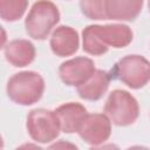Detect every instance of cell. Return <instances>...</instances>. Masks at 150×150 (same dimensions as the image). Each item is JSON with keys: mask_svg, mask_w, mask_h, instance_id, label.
I'll return each instance as SVG.
<instances>
[{"mask_svg": "<svg viewBox=\"0 0 150 150\" xmlns=\"http://www.w3.org/2000/svg\"><path fill=\"white\" fill-rule=\"evenodd\" d=\"M6 41H7V34H6V30L4 29L2 26H0V50L6 46Z\"/></svg>", "mask_w": 150, "mask_h": 150, "instance_id": "obj_16", "label": "cell"}, {"mask_svg": "<svg viewBox=\"0 0 150 150\" xmlns=\"http://www.w3.org/2000/svg\"><path fill=\"white\" fill-rule=\"evenodd\" d=\"M5 57L14 67H26L35 59V47L25 39L13 40L5 46Z\"/></svg>", "mask_w": 150, "mask_h": 150, "instance_id": "obj_13", "label": "cell"}, {"mask_svg": "<svg viewBox=\"0 0 150 150\" xmlns=\"http://www.w3.org/2000/svg\"><path fill=\"white\" fill-rule=\"evenodd\" d=\"M132 41V30L123 23L90 25L82 32L83 50L90 55H102L109 47L123 48Z\"/></svg>", "mask_w": 150, "mask_h": 150, "instance_id": "obj_1", "label": "cell"}, {"mask_svg": "<svg viewBox=\"0 0 150 150\" xmlns=\"http://www.w3.org/2000/svg\"><path fill=\"white\" fill-rule=\"evenodd\" d=\"M60 20L56 5L49 0L36 1L25 20L27 34L34 40H45Z\"/></svg>", "mask_w": 150, "mask_h": 150, "instance_id": "obj_3", "label": "cell"}, {"mask_svg": "<svg viewBox=\"0 0 150 150\" xmlns=\"http://www.w3.org/2000/svg\"><path fill=\"white\" fill-rule=\"evenodd\" d=\"M109 75L111 80H118L131 89H139L149 82V62L141 55H127L115 63Z\"/></svg>", "mask_w": 150, "mask_h": 150, "instance_id": "obj_4", "label": "cell"}, {"mask_svg": "<svg viewBox=\"0 0 150 150\" xmlns=\"http://www.w3.org/2000/svg\"><path fill=\"white\" fill-rule=\"evenodd\" d=\"M28 0H0V18L5 21H16L22 18Z\"/></svg>", "mask_w": 150, "mask_h": 150, "instance_id": "obj_14", "label": "cell"}, {"mask_svg": "<svg viewBox=\"0 0 150 150\" xmlns=\"http://www.w3.org/2000/svg\"><path fill=\"white\" fill-rule=\"evenodd\" d=\"M95 69V63L91 59L79 56L61 63L59 67V75L64 84L77 87L83 83Z\"/></svg>", "mask_w": 150, "mask_h": 150, "instance_id": "obj_8", "label": "cell"}, {"mask_svg": "<svg viewBox=\"0 0 150 150\" xmlns=\"http://www.w3.org/2000/svg\"><path fill=\"white\" fill-rule=\"evenodd\" d=\"M26 127L30 138L38 143L53 142L61 131L55 111L43 108L29 111Z\"/></svg>", "mask_w": 150, "mask_h": 150, "instance_id": "obj_6", "label": "cell"}, {"mask_svg": "<svg viewBox=\"0 0 150 150\" xmlns=\"http://www.w3.org/2000/svg\"><path fill=\"white\" fill-rule=\"evenodd\" d=\"M8 97L16 104L30 105L36 103L43 95L45 81L39 73L21 71L14 74L7 82Z\"/></svg>", "mask_w": 150, "mask_h": 150, "instance_id": "obj_2", "label": "cell"}, {"mask_svg": "<svg viewBox=\"0 0 150 150\" xmlns=\"http://www.w3.org/2000/svg\"><path fill=\"white\" fill-rule=\"evenodd\" d=\"M50 49L57 56H70L79 49L80 38L77 32L69 26L55 28L50 36Z\"/></svg>", "mask_w": 150, "mask_h": 150, "instance_id": "obj_9", "label": "cell"}, {"mask_svg": "<svg viewBox=\"0 0 150 150\" xmlns=\"http://www.w3.org/2000/svg\"><path fill=\"white\" fill-rule=\"evenodd\" d=\"M59 146H69V148H76L75 145H73V144H68V143H61V144H59V143H56V144H54V145H50V148H59Z\"/></svg>", "mask_w": 150, "mask_h": 150, "instance_id": "obj_17", "label": "cell"}, {"mask_svg": "<svg viewBox=\"0 0 150 150\" xmlns=\"http://www.w3.org/2000/svg\"><path fill=\"white\" fill-rule=\"evenodd\" d=\"M80 137L93 146L104 143L111 134V122L104 114H86L76 131Z\"/></svg>", "mask_w": 150, "mask_h": 150, "instance_id": "obj_7", "label": "cell"}, {"mask_svg": "<svg viewBox=\"0 0 150 150\" xmlns=\"http://www.w3.org/2000/svg\"><path fill=\"white\" fill-rule=\"evenodd\" d=\"M105 0H80V8L83 15L91 20H107Z\"/></svg>", "mask_w": 150, "mask_h": 150, "instance_id": "obj_15", "label": "cell"}, {"mask_svg": "<svg viewBox=\"0 0 150 150\" xmlns=\"http://www.w3.org/2000/svg\"><path fill=\"white\" fill-rule=\"evenodd\" d=\"M55 114L57 116L61 131L71 134L77 131L81 121L87 114V109L81 103L68 102L60 105L55 110Z\"/></svg>", "mask_w": 150, "mask_h": 150, "instance_id": "obj_12", "label": "cell"}, {"mask_svg": "<svg viewBox=\"0 0 150 150\" xmlns=\"http://www.w3.org/2000/svg\"><path fill=\"white\" fill-rule=\"evenodd\" d=\"M104 115L115 125H130L138 118V102L129 91L116 89L109 94L105 101Z\"/></svg>", "mask_w": 150, "mask_h": 150, "instance_id": "obj_5", "label": "cell"}, {"mask_svg": "<svg viewBox=\"0 0 150 150\" xmlns=\"http://www.w3.org/2000/svg\"><path fill=\"white\" fill-rule=\"evenodd\" d=\"M144 0H105L107 20L134 21L142 12Z\"/></svg>", "mask_w": 150, "mask_h": 150, "instance_id": "obj_10", "label": "cell"}, {"mask_svg": "<svg viewBox=\"0 0 150 150\" xmlns=\"http://www.w3.org/2000/svg\"><path fill=\"white\" fill-rule=\"evenodd\" d=\"M110 80L109 73L102 69H95L83 83L76 87L79 96L87 101L100 100L108 90Z\"/></svg>", "mask_w": 150, "mask_h": 150, "instance_id": "obj_11", "label": "cell"}, {"mask_svg": "<svg viewBox=\"0 0 150 150\" xmlns=\"http://www.w3.org/2000/svg\"><path fill=\"white\" fill-rule=\"evenodd\" d=\"M1 148H4V139H2V137H1V135H0V149Z\"/></svg>", "mask_w": 150, "mask_h": 150, "instance_id": "obj_18", "label": "cell"}]
</instances>
